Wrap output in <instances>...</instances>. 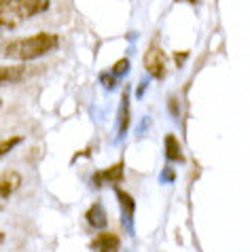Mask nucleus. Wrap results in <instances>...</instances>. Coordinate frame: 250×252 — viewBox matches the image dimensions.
Segmentation results:
<instances>
[{
    "instance_id": "nucleus-1",
    "label": "nucleus",
    "mask_w": 250,
    "mask_h": 252,
    "mask_svg": "<svg viewBox=\"0 0 250 252\" xmlns=\"http://www.w3.org/2000/svg\"><path fill=\"white\" fill-rule=\"evenodd\" d=\"M60 38L51 32H38L34 36H28V38H19V40H13L9 43L2 53L11 60H17V62H30V60H38L47 55L49 51H53L58 47Z\"/></svg>"
},
{
    "instance_id": "nucleus-15",
    "label": "nucleus",
    "mask_w": 250,
    "mask_h": 252,
    "mask_svg": "<svg viewBox=\"0 0 250 252\" xmlns=\"http://www.w3.org/2000/svg\"><path fill=\"white\" fill-rule=\"evenodd\" d=\"M2 28H9V30H11V28H13V26H11L9 22H6V19H4V17H0V30H2Z\"/></svg>"
},
{
    "instance_id": "nucleus-14",
    "label": "nucleus",
    "mask_w": 250,
    "mask_h": 252,
    "mask_svg": "<svg viewBox=\"0 0 250 252\" xmlns=\"http://www.w3.org/2000/svg\"><path fill=\"white\" fill-rule=\"evenodd\" d=\"M174 178H176V174H174V170H172V167L168 165V167H165V170L161 172V183H172Z\"/></svg>"
},
{
    "instance_id": "nucleus-9",
    "label": "nucleus",
    "mask_w": 250,
    "mask_h": 252,
    "mask_svg": "<svg viewBox=\"0 0 250 252\" xmlns=\"http://www.w3.org/2000/svg\"><path fill=\"white\" fill-rule=\"evenodd\" d=\"M26 74L24 64H13V66H0V85H9V83L22 81Z\"/></svg>"
},
{
    "instance_id": "nucleus-2",
    "label": "nucleus",
    "mask_w": 250,
    "mask_h": 252,
    "mask_svg": "<svg viewBox=\"0 0 250 252\" xmlns=\"http://www.w3.org/2000/svg\"><path fill=\"white\" fill-rule=\"evenodd\" d=\"M142 62H144V70H147L153 79H163V76H165V66H168V60H165V53L157 45L149 47V51L144 53Z\"/></svg>"
},
{
    "instance_id": "nucleus-5",
    "label": "nucleus",
    "mask_w": 250,
    "mask_h": 252,
    "mask_svg": "<svg viewBox=\"0 0 250 252\" xmlns=\"http://www.w3.org/2000/svg\"><path fill=\"white\" fill-rule=\"evenodd\" d=\"M127 129H129V89L123 92V97L119 102V115H117V142L127 136Z\"/></svg>"
},
{
    "instance_id": "nucleus-8",
    "label": "nucleus",
    "mask_w": 250,
    "mask_h": 252,
    "mask_svg": "<svg viewBox=\"0 0 250 252\" xmlns=\"http://www.w3.org/2000/svg\"><path fill=\"white\" fill-rule=\"evenodd\" d=\"M94 252H117L119 250V237L113 233H100L92 242Z\"/></svg>"
},
{
    "instance_id": "nucleus-3",
    "label": "nucleus",
    "mask_w": 250,
    "mask_h": 252,
    "mask_svg": "<svg viewBox=\"0 0 250 252\" xmlns=\"http://www.w3.org/2000/svg\"><path fill=\"white\" fill-rule=\"evenodd\" d=\"M115 195H117V201H119V208H121V222H123V229L127 231V235H134V212H136V201L129 193L121 191L119 187L115 189Z\"/></svg>"
},
{
    "instance_id": "nucleus-13",
    "label": "nucleus",
    "mask_w": 250,
    "mask_h": 252,
    "mask_svg": "<svg viewBox=\"0 0 250 252\" xmlns=\"http://www.w3.org/2000/svg\"><path fill=\"white\" fill-rule=\"evenodd\" d=\"M110 72H113V74L117 76V79H123V76L129 72V60H125V58H123V60H119L113 68H110Z\"/></svg>"
},
{
    "instance_id": "nucleus-7",
    "label": "nucleus",
    "mask_w": 250,
    "mask_h": 252,
    "mask_svg": "<svg viewBox=\"0 0 250 252\" xmlns=\"http://www.w3.org/2000/svg\"><path fill=\"white\" fill-rule=\"evenodd\" d=\"M85 219L89 222V227H94V229H98V231L106 229V225H108V216H106V210L102 208V204H94L85 212Z\"/></svg>"
},
{
    "instance_id": "nucleus-12",
    "label": "nucleus",
    "mask_w": 250,
    "mask_h": 252,
    "mask_svg": "<svg viewBox=\"0 0 250 252\" xmlns=\"http://www.w3.org/2000/svg\"><path fill=\"white\" fill-rule=\"evenodd\" d=\"M100 83H102V87L106 89V92H113V89L117 87V83H119V79H117V76L108 70V72H102L100 74Z\"/></svg>"
},
{
    "instance_id": "nucleus-18",
    "label": "nucleus",
    "mask_w": 250,
    "mask_h": 252,
    "mask_svg": "<svg viewBox=\"0 0 250 252\" xmlns=\"http://www.w3.org/2000/svg\"><path fill=\"white\" fill-rule=\"evenodd\" d=\"M2 208H4V201H2V199H0V210H2Z\"/></svg>"
},
{
    "instance_id": "nucleus-6",
    "label": "nucleus",
    "mask_w": 250,
    "mask_h": 252,
    "mask_svg": "<svg viewBox=\"0 0 250 252\" xmlns=\"http://www.w3.org/2000/svg\"><path fill=\"white\" fill-rule=\"evenodd\" d=\"M22 174L17 172H6L0 176V199L6 201L13 193H17V189L22 187Z\"/></svg>"
},
{
    "instance_id": "nucleus-10",
    "label": "nucleus",
    "mask_w": 250,
    "mask_h": 252,
    "mask_svg": "<svg viewBox=\"0 0 250 252\" xmlns=\"http://www.w3.org/2000/svg\"><path fill=\"white\" fill-rule=\"evenodd\" d=\"M165 157H168V161H176V163L185 161L183 146H180L178 138H176V136H172V134L165 136Z\"/></svg>"
},
{
    "instance_id": "nucleus-16",
    "label": "nucleus",
    "mask_w": 250,
    "mask_h": 252,
    "mask_svg": "<svg viewBox=\"0 0 250 252\" xmlns=\"http://www.w3.org/2000/svg\"><path fill=\"white\" fill-rule=\"evenodd\" d=\"M185 58H187V53H178V55H176V60H178L176 64H178V66H183V60H185Z\"/></svg>"
},
{
    "instance_id": "nucleus-19",
    "label": "nucleus",
    "mask_w": 250,
    "mask_h": 252,
    "mask_svg": "<svg viewBox=\"0 0 250 252\" xmlns=\"http://www.w3.org/2000/svg\"><path fill=\"white\" fill-rule=\"evenodd\" d=\"M0 104H2V100H0Z\"/></svg>"
},
{
    "instance_id": "nucleus-4",
    "label": "nucleus",
    "mask_w": 250,
    "mask_h": 252,
    "mask_svg": "<svg viewBox=\"0 0 250 252\" xmlns=\"http://www.w3.org/2000/svg\"><path fill=\"white\" fill-rule=\"evenodd\" d=\"M123 176H125V163H123V161H119V163L110 165L108 170L95 172L94 176H92V185L95 189H102V187H106V185H119L121 180H123Z\"/></svg>"
},
{
    "instance_id": "nucleus-17",
    "label": "nucleus",
    "mask_w": 250,
    "mask_h": 252,
    "mask_svg": "<svg viewBox=\"0 0 250 252\" xmlns=\"http://www.w3.org/2000/svg\"><path fill=\"white\" fill-rule=\"evenodd\" d=\"M4 242V233H0V244H2Z\"/></svg>"
},
{
    "instance_id": "nucleus-11",
    "label": "nucleus",
    "mask_w": 250,
    "mask_h": 252,
    "mask_svg": "<svg viewBox=\"0 0 250 252\" xmlns=\"http://www.w3.org/2000/svg\"><path fill=\"white\" fill-rule=\"evenodd\" d=\"M17 144H22V138H19V136H13L9 140H4V142H0V159H2L4 155H9V153L15 149Z\"/></svg>"
}]
</instances>
